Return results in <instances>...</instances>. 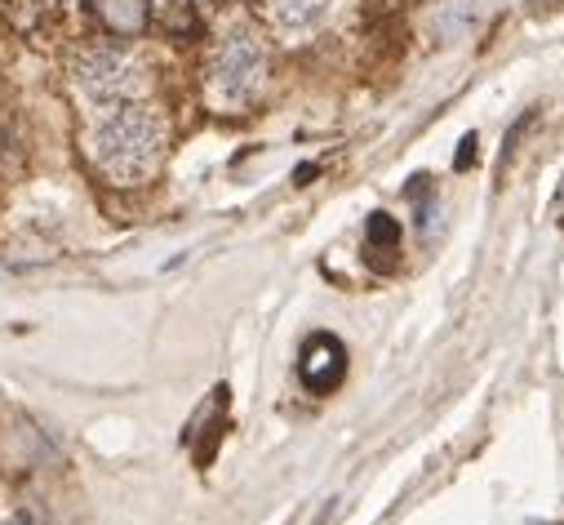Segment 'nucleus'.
Masks as SVG:
<instances>
[{
  "label": "nucleus",
  "instance_id": "nucleus-10",
  "mask_svg": "<svg viewBox=\"0 0 564 525\" xmlns=\"http://www.w3.org/2000/svg\"><path fill=\"white\" fill-rule=\"evenodd\" d=\"M476 157V139H463V152H458V165H467Z\"/></svg>",
  "mask_w": 564,
  "mask_h": 525
},
{
  "label": "nucleus",
  "instance_id": "nucleus-4",
  "mask_svg": "<svg viewBox=\"0 0 564 525\" xmlns=\"http://www.w3.org/2000/svg\"><path fill=\"white\" fill-rule=\"evenodd\" d=\"M343 374H347V347H343V339H334V334H312L307 343H303V356H299V378L307 383V392H334L338 383H343Z\"/></svg>",
  "mask_w": 564,
  "mask_h": 525
},
{
  "label": "nucleus",
  "instance_id": "nucleus-5",
  "mask_svg": "<svg viewBox=\"0 0 564 525\" xmlns=\"http://www.w3.org/2000/svg\"><path fill=\"white\" fill-rule=\"evenodd\" d=\"M85 14L107 36H143L152 23V0H85Z\"/></svg>",
  "mask_w": 564,
  "mask_h": 525
},
{
  "label": "nucleus",
  "instance_id": "nucleus-6",
  "mask_svg": "<svg viewBox=\"0 0 564 525\" xmlns=\"http://www.w3.org/2000/svg\"><path fill=\"white\" fill-rule=\"evenodd\" d=\"M329 14V0H267V19L285 41L312 36Z\"/></svg>",
  "mask_w": 564,
  "mask_h": 525
},
{
  "label": "nucleus",
  "instance_id": "nucleus-1",
  "mask_svg": "<svg viewBox=\"0 0 564 525\" xmlns=\"http://www.w3.org/2000/svg\"><path fill=\"white\" fill-rule=\"evenodd\" d=\"M170 148V125L152 103H116L89 129V161L116 188L148 183Z\"/></svg>",
  "mask_w": 564,
  "mask_h": 525
},
{
  "label": "nucleus",
  "instance_id": "nucleus-3",
  "mask_svg": "<svg viewBox=\"0 0 564 525\" xmlns=\"http://www.w3.org/2000/svg\"><path fill=\"white\" fill-rule=\"evenodd\" d=\"M72 85L85 103L116 107V103H133L143 94L148 72L129 50H120L111 41H94V45H80L72 54Z\"/></svg>",
  "mask_w": 564,
  "mask_h": 525
},
{
  "label": "nucleus",
  "instance_id": "nucleus-7",
  "mask_svg": "<svg viewBox=\"0 0 564 525\" xmlns=\"http://www.w3.org/2000/svg\"><path fill=\"white\" fill-rule=\"evenodd\" d=\"M10 19L28 36H54L63 28V0H14Z\"/></svg>",
  "mask_w": 564,
  "mask_h": 525
},
{
  "label": "nucleus",
  "instance_id": "nucleus-9",
  "mask_svg": "<svg viewBox=\"0 0 564 525\" xmlns=\"http://www.w3.org/2000/svg\"><path fill=\"white\" fill-rule=\"evenodd\" d=\"M161 28L174 41H196L200 36V10H196V0H161Z\"/></svg>",
  "mask_w": 564,
  "mask_h": 525
},
{
  "label": "nucleus",
  "instance_id": "nucleus-11",
  "mask_svg": "<svg viewBox=\"0 0 564 525\" xmlns=\"http://www.w3.org/2000/svg\"><path fill=\"white\" fill-rule=\"evenodd\" d=\"M6 525H41V521H36V516H28V512H14Z\"/></svg>",
  "mask_w": 564,
  "mask_h": 525
},
{
  "label": "nucleus",
  "instance_id": "nucleus-2",
  "mask_svg": "<svg viewBox=\"0 0 564 525\" xmlns=\"http://www.w3.org/2000/svg\"><path fill=\"white\" fill-rule=\"evenodd\" d=\"M267 81V45L253 28H231L209 63H205V94L218 111H240L253 103V94Z\"/></svg>",
  "mask_w": 564,
  "mask_h": 525
},
{
  "label": "nucleus",
  "instance_id": "nucleus-8",
  "mask_svg": "<svg viewBox=\"0 0 564 525\" xmlns=\"http://www.w3.org/2000/svg\"><path fill=\"white\" fill-rule=\"evenodd\" d=\"M365 249L373 258V268H391V258L400 254V223L391 214H373L365 227Z\"/></svg>",
  "mask_w": 564,
  "mask_h": 525
}]
</instances>
